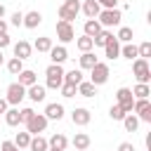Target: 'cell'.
<instances>
[{
	"instance_id": "1",
	"label": "cell",
	"mask_w": 151,
	"mask_h": 151,
	"mask_svg": "<svg viewBox=\"0 0 151 151\" xmlns=\"http://www.w3.org/2000/svg\"><path fill=\"white\" fill-rule=\"evenodd\" d=\"M64 68H61V64H50L47 68H45V87H50V90H59L61 85H64Z\"/></svg>"
},
{
	"instance_id": "2",
	"label": "cell",
	"mask_w": 151,
	"mask_h": 151,
	"mask_svg": "<svg viewBox=\"0 0 151 151\" xmlns=\"http://www.w3.org/2000/svg\"><path fill=\"white\" fill-rule=\"evenodd\" d=\"M57 14H59V21H68V24H73V19L80 14V0H64Z\"/></svg>"
},
{
	"instance_id": "3",
	"label": "cell",
	"mask_w": 151,
	"mask_h": 151,
	"mask_svg": "<svg viewBox=\"0 0 151 151\" xmlns=\"http://www.w3.org/2000/svg\"><path fill=\"white\" fill-rule=\"evenodd\" d=\"M132 76L137 78V83H144V85H149V80H151V66H149V59H134L132 61Z\"/></svg>"
},
{
	"instance_id": "4",
	"label": "cell",
	"mask_w": 151,
	"mask_h": 151,
	"mask_svg": "<svg viewBox=\"0 0 151 151\" xmlns=\"http://www.w3.org/2000/svg\"><path fill=\"white\" fill-rule=\"evenodd\" d=\"M109 76H111V68H109V64H104V61H97V64L90 68V83H92L94 87L104 85V83L109 80Z\"/></svg>"
},
{
	"instance_id": "5",
	"label": "cell",
	"mask_w": 151,
	"mask_h": 151,
	"mask_svg": "<svg viewBox=\"0 0 151 151\" xmlns=\"http://www.w3.org/2000/svg\"><path fill=\"white\" fill-rule=\"evenodd\" d=\"M120 19H123V14H120V9H118V7H116V9H101V12H99V17H97V21L101 24V28L120 26Z\"/></svg>"
},
{
	"instance_id": "6",
	"label": "cell",
	"mask_w": 151,
	"mask_h": 151,
	"mask_svg": "<svg viewBox=\"0 0 151 151\" xmlns=\"http://www.w3.org/2000/svg\"><path fill=\"white\" fill-rule=\"evenodd\" d=\"M24 99H26V87H24V85H19V83L7 85V97H5V101H7L9 106H19Z\"/></svg>"
},
{
	"instance_id": "7",
	"label": "cell",
	"mask_w": 151,
	"mask_h": 151,
	"mask_svg": "<svg viewBox=\"0 0 151 151\" xmlns=\"http://www.w3.org/2000/svg\"><path fill=\"white\" fill-rule=\"evenodd\" d=\"M132 113L139 118V123H151V101L149 99H134Z\"/></svg>"
},
{
	"instance_id": "8",
	"label": "cell",
	"mask_w": 151,
	"mask_h": 151,
	"mask_svg": "<svg viewBox=\"0 0 151 151\" xmlns=\"http://www.w3.org/2000/svg\"><path fill=\"white\" fill-rule=\"evenodd\" d=\"M116 104H118L125 113H132V104H134L132 90H130V87H118V92H116Z\"/></svg>"
},
{
	"instance_id": "9",
	"label": "cell",
	"mask_w": 151,
	"mask_h": 151,
	"mask_svg": "<svg viewBox=\"0 0 151 151\" xmlns=\"http://www.w3.org/2000/svg\"><path fill=\"white\" fill-rule=\"evenodd\" d=\"M47 123H50V120H47L42 113H33V118L26 123V132H28L31 137H33V134H42V132L47 130Z\"/></svg>"
},
{
	"instance_id": "10",
	"label": "cell",
	"mask_w": 151,
	"mask_h": 151,
	"mask_svg": "<svg viewBox=\"0 0 151 151\" xmlns=\"http://www.w3.org/2000/svg\"><path fill=\"white\" fill-rule=\"evenodd\" d=\"M57 38H59V42H61V45H66V42L76 40L73 24H68V21H57Z\"/></svg>"
},
{
	"instance_id": "11",
	"label": "cell",
	"mask_w": 151,
	"mask_h": 151,
	"mask_svg": "<svg viewBox=\"0 0 151 151\" xmlns=\"http://www.w3.org/2000/svg\"><path fill=\"white\" fill-rule=\"evenodd\" d=\"M71 120H73V125H78V127H85V125L92 120V113H90V109H85V106H78V109H73V111H71Z\"/></svg>"
},
{
	"instance_id": "12",
	"label": "cell",
	"mask_w": 151,
	"mask_h": 151,
	"mask_svg": "<svg viewBox=\"0 0 151 151\" xmlns=\"http://www.w3.org/2000/svg\"><path fill=\"white\" fill-rule=\"evenodd\" d=\"M12 52H14V57H17V59L26 61V59L31 57V52H33V45H31L28 40H19V42H14V45H12Z\"/></svg>"
},
{
	"instance_id": "13",
	"label": "cell",
	"mask_w": 151,
	"mask_h": 151,
	"mask_svg": "<svg viewBox=\"0 0 151 151\" xmlns=\"http://www.w3.org/2000/svg\"><path fill=\"white\" fill-rule=\"evenodd\" d=\"M26 97H28L31 101H35V104H38V101H45V97H47V87L35 83V85L26 87Z\"/></svg>"
},
{
	"instance_id": "14",
	"label": "cell",
	"mask_w": 151,
	"mask_h": 151,
	"mask_svg": "<svg viewBox=\"0 0 151 151\" xmlns=\"http://www.w3.org/2000/svg\"><path fill=\"white\" fill-rule=\"evenodd\" d=\"M64 113H66V111H64V106H61V104H57V101H52V104H47V106H45V113H42V116H45L47 120H61V118H64Z\"/></svg>"
},
{
	"instance_id": "15",
	"label": "cell",
	"mask_w": 151,
	"mask_h": 151,
	"mask_svg": "<svg viewBox=\"0 0 151 151\" xmlns=\"http://www.w3.org/2000/svg\"><path fill=\"white\" fill-rule=\"evenodd\" d=\"M80 12H83L87 19H97L99 12H101V7H99L97 0H85V2H80Z\"/></svg>"
},
{
	"instance_id": "16",
	"label": "cell",
	"mask_w": 151,
	"mask_h": 151,
	"mask_svg": "<svg viewBox=\"0 0 151 151\" xmlns=\"http://www.w3.org/2000/svg\"><path fill=\"white\" fill-rule=\"evenodd\" d=\"M47 54H50L52 64H64V61L68 59V50H66L64 45H52V50H50Z\"/></svg>"
},
{
	"instance_id": "17",
	"label": "cell",
	"mask_w": 151,
	"mask_h": 151,
	"mask_svg": "<svg viewBox=\"0 0 151 151\" xmlns=\"http://www.w3.org/2000/svg\"><path fill=\"white\" fill-rule=\"evenodd\" d=\"M68 144H73V146H76V151H87V149H90V144H92V139H90V134H87V132H76V137H73Z\"/></svg>"
},
{
	"instance_id": "18",
	"label": "cell",
	"mask_w": 151,
	"mask_h": 151,
	"mask_svg": "<svg viewBox=\"0 0 151 151\" xmlns=\"http://www.w3.org/2000/svg\"><path fill=\"white\" fill-rule=\"evenodd\" d=\"M40 24H42V14H40L38 9H31V12L24 14V24H21V26H26V28H38Z\"/></svg>"
},
{
	"instance_id": "19",
	"label": "cell",
	"mask_w": 151,
	"mask_h": 151,
	"mask_svg": "<svg viewBox=\"0 0 151 151\" xmlns=\"http://www.w3.org/2000/svg\"><path fill=\"white\" fill-rule=\"evenodd\" d=\"M104 57H106L109 61H113V59L120 57V42L116 40V35H113V40L106 42V47H104Z\"/></svg>"
},
{
	"instance_id": "20",
	"label": "cell",
	"mask_w": 151,
	"mask_h": 151,
	"mask_svg": "<svg viewBox=\"0 0 151 151\" xmlns=\"http://www.w3.org/2000/svg\"><path fill=\"white\" fill-rule=\"evenodd\" d=\"M47 146H50V149L66 151V146H68V137H66V134H61V132H57V134H52V137L47 139Z\"/></svg>"
},
{
	"instance_id": "21",
	"label": "cell",
	"mask_w": 151,
	"mask_h": 151,
	"mask_svg": "<svg viewBox=\"0 0 151 151\" xmlns=\"http://www.w3.org/2000/svg\"><path fill=\"white\" fill-rule=\"evenodd\" d=\"M19 85H24V87H31V85H35L38 83V76H35V71H31V68H24L21 73H19V80H17Z\"/></svg>"
},
{
	"instance_id": "22",
	"label": "cell",
	"mask_w": 151,
	"mask_h": 151,
	"mask_svg": "<svg viewBox=\"0 0 151 151\" xmlns=\"http://www.w3.org/2000/svg\"><path fill=\"white\" fill-rule=\"evenodd\" d=\"M5 123H7L9 127H17V125H21L19 106H12V109H7V111H5Z\"/></svg>"
},
{
	"instance_id": "23",
	"label": "cell",
	"mask_w": 151,
	"mask_h": 151,
	"mask_svg": "<svg viewBox=\"0 0 151 151\" xmlns=\"http://www.w3.org/2000/svg\"><path fill=\"white\" fill-rule=\"evenodd\" d=\"M99 31H101V24L97 19H87L85 26H83V35H87V38H94Z\"/></svg>"
},
{
	"instance_id": "24",
	"label": "cell",
	"mask_w": 151,
	"mask_h": 151,
	"mask_svg": "<svg viewBox=\"0 0 151 151\" xmlns=\"http://www.w3.org/2000/svg\"><path fill=\"white\" fill-rule=\"evenodd\" d=\"M109 40H113V33L109 31V28H101L94 38H92V42H94V47H106V42Z\"/></svg>"
},
{
	"instance_id": "25",
	"label": "cell",
	"mask_w": 151,
	"mask_h": 151,
	"mask_svg": "<svg viewBox=\"0 0 151 151\" xmlns=\"http://www.w3.org/2000/svg\"><path fill=\"white\" fill-rule=\"evenodd\" d=\"M97 61H99V59H97L94 52H83V54H80V71H90Z\"/></svg>"
},
{
	"instance_id": "26",
	"label": "cell",
	"mask_w": 151,
	"mask_h": 151,
	"mask_svg": "<svg viewBox=\"0 0 151 151\" xmlns=\"http://www.w3.org/2000/svg\"><path fill=\"white\" fill-rule=\"evenodd\" d=\"M33 50H35V52H42V54H47V52L52 50V38H47V35H40V38L33 42Z\"/></svg>"
},
{
	"instance_id": "27",
	"label": "cell",
	"mask_w": 151,
	"mask_h": 151,
	"mask_svg": "<svg viewBox=\"0 0 151 151\" xmlns=\"http://www.w3.org/2000/svg\"><path fill=\"white\" fill-rule=\"evenodd\" d=\"M28 149H31V151H47L50 146H47V139H45L42 134H33V137H31Z\"/></svg>"
},
{
	"instance_id": "28",
	"label": "cell",
	"mask_w": 151,
	"mask_h": 151,
	"mask_svg": "<svg viewBox=\"0 0 151 151\" xmlns=\"http://www.w3.org/2000/svg\"><path fill=\"white\" fill-rule=\"evenodd\" d=\"M78 94H80V97H87V99H90V97H94V94H97V87H94V85H92L90 80H83V83L78 85Z\"/></svg>"
},
{
	"instance_id": "29",
	"label": "cell",
	"mask_w": 151,
	"mask_h": 151,
	"mask_svg": "<svg viewBox=\"0 0 151 151\" xmlns=\"http://www.w3.org/2000/svg\"><path fill=\"white\" fill-rule=\"evenodd\" d=\"M149 94H151V87L144 85V83H137V85L132 87V97H134V99H149Z\"/></svg>"
},
{
	"instance_id": "30",
	"label": "cell",
	"mask_w": 151,
	"mask_h": 151,
	"mask_svg": "<svg viewBox=\"0 0 151 151\" xmlns=\"http://www.w3.org/2000/svg\"><path fill=\"white\" fill-rule=\"evenodd\" d=\"M132 35H134V31L130 26H120L118 33H116V40L118 42H132Z\"/></svg>"
},
{
	"instance_id": "31",
	"label": "cell",
	"mask_w": 151,
	"mask_h": 151,
	"mask_svg": "<svg viewBox=\"0 0 151 151\" xmlns=\"http://www.w3.org/2000/svg\"><path fill=\"white\" fill-rule=\"evenodd\" d=\"M120 57H125V59H130V61H134L139 54H137V45H132V42H125L123 47H120Z\"/></svg>"
},
{
	"instance_id": "32",
	"label": "cell",
	"mask_w": 151,
	"mask_h": 151,
	"mask_svg": "<svg viewBox=\"0 0 151 151\" xmlns=\"http://www.w3.org/2000/svg\"><path fill=\"white\" fill-rule=\"evenodd\" d=\"M64 83H71V85H80V83H83V71H80V68H73V71L64 73Z\"/></svg>"
},
{
	"instance_id": "33",
	"label": "cell",
	"mask_w": 151,
	"mask_h": 151,
	"mask_svg": "<svg viewBox=\"0 0 151 151\" xmlns=\"http://www.w3.org/2000/svg\"><path fill=\"white\" fill-rule=\"evenodd\" d=\"M123 127H125L127 132H137V127H139V118H137L134 113H127V116L123 118Z\"/></svg>"
},
{
	"instance_id": "34",
	"label": "cell",
	"mask_w": 151,
	"mask_h": 151,
	"mask_svg": "<svg viewBox=\"0 0 151 151\" xmlns=\"http://www.w3.org/2000/svg\"><path fill=\"white\" fill-rule=\"evenodd\" d=\"M5 66H7V71H9L12 76H19V73L24 71V61H21V59H17V57H12Z\"/></svg>"
},
{
	"instance_id": "35",
	"label": "cell",
	"mask_w": 151,
	"mask_h": 151,
	"mask_svg": "<svg viewBox=\"0 0 151 151\" xmlns=\"http://www.w3.org/2000/svg\"><path fill=\"white\" fill-rule=\"evenodd\" d=\"M76 47H78L80 52H92L94 42H92V38H87V35H80V38L76 40Z\"/></svg>"
},
{
	"instance_id": "36",
	"label": "cell",
	"mask_w": 151,
	"mask_h": 151,
	"mask_svg": "<svg viewBox=\"0 0 151 151\" xmlns=\"http://www.w3.org/2000/svg\"><path fill=\"white\" fill-rule=\"evenodd\" d=\"M59 92H61V97H66V99H71V97H76V94H78V85H71V83H64V85L59 87Z\"/></svg>"
},
{
	"instance_id": "37",
	"label": "cell",
	"mask_w": 151,
	"mask_h": 151,
	"mask_svg": "<svg viewBox=\"0 0 151 151\" xmlns=\"http://www.w3.org/2000/svg\"><path fill=\"white\" fill-rule=\"evenodd\" d=\"M14 144H17L19 149H28V144H31V134H28V132H17Z\"/></svg>"
},
{
	"instance_id": "38",
	"label": "cell",
	"mask_w": 151,
	"mask_h": 151,
	"mask_svg": "<svg viewBox=\"0 0 151 151\" xmlns=\"http://www.w3.org/2000/svg\"><path fill=\"white\" fill-rule=\"evenodd\" d=\"M137 54H139V59H149V57H151V42H149V40L142 42V45L137 47Z\"/></svg>"
},
{
	"instance_id": "39",
	"label": "cell",
	"mask_w": 151,
	"mask_h": 151,
	"mask_svg": "<svg viewBox=\"0 0 151 151\" xmlns=\"http://www.w3.org/2000/svg\"><path fill=\"white\" fill-rule=\"evenodd\" d=\"M109 116H111V118H113V120H123V118H125V116H127V113H125V111H123V109H120V106H118V104H113V106H111V109H109Z\"/></svg>"
},
{
	"instance_id": "40",
	"label": "cell",
	"mask_w": 151,
	"mask_h": 151,
	"mask_svg": "<svg viewBox=\"0 0 151 151\" xmlns=\"http://www.w3.org/2000/svg\"><path fill=\"white\" fill-rule=\"evenodd\" d=\"M33 113H35V111H33L31 106H26V109H19V116H21V123L26 125V123H28V120L33 118Z\"/></svg>"
},
{
	"instance_id": "41",
	"label": "cell",
	"mask_w": 151,
	"mask_h": 151,
	"mask_svg": "<svg viewBox=\"0 0 151 151\" xmlns=\"http://www.w3.org/2000/svg\"><path fill=\"white\" fill-rule=\"evenodd\" d=\"M101 9H116L118 7V0H97Z\"/></svg>"
},
{
	"instance_id": "42",
	"label": "cell",
	"mask_w": 151,
	"mask_h": 151,
	"mask_svg": "<svg viewBox=\"0 0 151 151\" xmlns=\"http://www.w3.org/2000/svg\"><path fill=\"white\" fill-rule=\"evenodd\" d=\"M0 151H21V149H19V146H17L14 142H9V139H5V142L0 144Z\"/></svg>"
},
{
	"instance_id": "43",
	"label": "cell",
	"mask_w": 151,
	"mask_h": 151,
	"mask_svg": "<svg viewBox=\"0 0 151 151\" xmlns=\"http://www.w3.org/2000/svg\"><path fill=\"white\" fill-rule=\"evenodd\" d=\"M9 24L19 28V26L24 24V12H14V14H12V21H9Z\"/></svg>"
},
{
	"instance_id": "44",
	"label": "cell",
	"mask_w": 151,
	"mask_h": 151,
	"mask_svg": "<svg viewBox=\"0 0 151 151\" xmlns=\"http://www.w3.org/2000/svg\"><path fill=\"white\" fill-rule=\"evenodd\" d=\"M9 45H12V38H9L7 33H2V35H0V50H5V47H9Z\"/></svg>"
},
{
	"instance_id": "45",
	"label": "cell",
	"mask_w": 151,
	"mask_h": 151,
	"mask_svg": "<svg viewBox=\"0 0 151 151\" xmlns=\"http://www.w3.org/2000/svg\"><path fill=\"white\" fill-rule=\"evenodd\" d=\"M118 151H134V144L132 142H120L118 144Z\"/></svg>"
},
{
	"instance_id": "46",
	"label": "cell",
	"mask_w": 151,
	"mask_h": 151,
	"mask_svg": "<svg viewBox=\"0 0 151 151\" xmlns=\"http://www.w3.org/2000/svg\"><path fill=\"white\" fill-rule=\"evenodd\" d=\"M7 28H9V24H7L5 19H0V35H2V33H7Z\"/></svg>"
},
{
	"instance_id": "47",
	"label": "cell",
	"mask_w": 151,
	"mask_h": 151,
	"mask_svg": "<svg viewBox=\"0 0 151 151\" xmlns=\"http://www.w3.org/2000/svg\"><path fill=\"white\" fill-rule=\"evenodd\" d=\"M7 109H9V104H7V101H5V99H0V113H5V111H7Z\"/></svg>"
},
{
	"instance_id": "48",
	"label": "cell",
	"mask_w": 151,
	"mask_h": 151,
	"mask_svg": "<svg viewBox=\"0 0 151 151\" xmlns=\"http://www.w3.org/2000/svg\"><path fill=\"white\" fill-rule=\"evenodd\" d=\"M0 19H5V5H0Z\"/></svg>"
},
{
	"instance_id": "49",
	"label": "cell",
	"mask_w": 151,
	"mask_h": 151,
	"mask_svg": "<svg viewBox=\"0 0 151 151\" xmlns=\"http://www.w3.org/2000/svg\"><path fill=\"white\" fill-rule=\"evenodd\" d=\"M5 64V54H2V50H0V66Z\"/></svg>"
},
{
	"instance_id": "50",
	"label": "cell",
	"mask_w": 151,
	"mask_h": 151,
	"mask_svg": "<svg viewBox=\"0 0 151 151\" xmlns=\"http://www.w3.org/2000/svg\"><path fill=\"white\" fill-rule=\"evenodd\" d=\"M47 151H59V149H47Z\"/></svg>"
},
{
	"instance_id": "51",
	"label": "cell",
	"mask_w": 151,
	"mask_h": 151,
	"mask_svg": "<svg viewBox=\"0 0 151 151\" xmlns=\"http://www.w3.org/2000/svg\"><path fill=\"white\" fill-rule=\"evenodd\" d=\"M146 151H151V149H146Z\"/></svg>"
}]
</instances>
